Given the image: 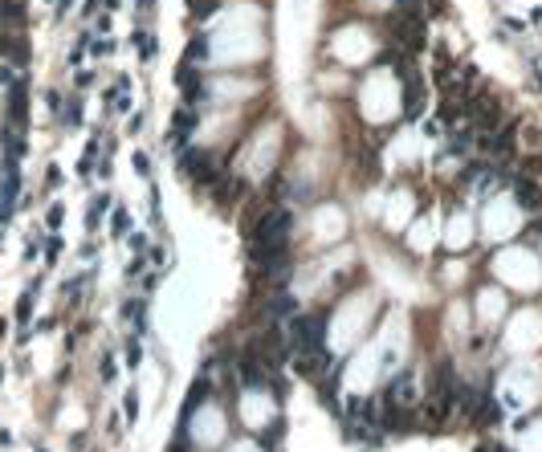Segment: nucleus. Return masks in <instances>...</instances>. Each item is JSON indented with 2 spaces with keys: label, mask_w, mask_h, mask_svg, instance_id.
I'll use <instances>...</instances> for the list:
<instances>
[{
  "label": "nucleus",
  "mask_w": 542,
  "mask_h": 452,
  "mask_svg": "<svg viewBox=\"0 0 542 452\" xmlns=\"http://www.w3.org/2000/svg\"><path fill=\"white\" fill-rule=\"evenodd\" d=\"M286 334H290L294 355H302V351H318V347H322V334H326V318H322V314H302V318H290Z\"/></svg>",
  "instance_id": "f03ea898"
},
{
  "label": "nucleus",
  "mask_w": 542,
  "mask_h": 452,
  "mask_svg": "<svg viewBox=\"0 0 542 452\" xmlns=\"http://www.w3.org/2000/svg\"><path fill=\"white\" fill-rule=\"evenodd\" d=\"M192 131H196V114H192V110H175V118H171V143H175V147L188 143Z\"/></svg>",
  "instance_id": "7ed1b4c3"
},
{
  "label": "nucleus",
  "mask_w": 542,
  "mask_h": 452,
  "mask_svg": "<svg viewBox=\"0 0 542 452\" xmlns=\"http://www.w3.org/2000/svg\"><path fill=\"white\" fill-rule=\"evenodd\" d=\"M135 167H139V175H147V171H151V159L139 151V155H135Z\"/></svg>",
  "instance_id": "ddd939ff"
},
{
  "label": "nucleus",
  "mask_w": 542,
  "mask_h": 452,
  "mask_svg": "<svg viewBox=\"0 0 542 452\" xmlns=\"http://www.w3.org/2000/svg\"><path fill=\"white\" fill-rule=\"evenodd\" d=\"M29 310H33V294H25V298H21V305H16V318L25 322V318H29Z\"/></svg>",
  "instance_id": "9d476101"
},
{
  "label": "nucleus",
  "mask_w": 542,
  "mask_h": 452,
  "mask_svg": "<svg viewBox=\"0 0 542 452\" xmlns=\"http://www.w3.org/2000/svg\"><path fill=\"white\" fill-rule=\"evenodd\" d=\"M147 4H155V0H139V8H147Z\"/></svg>",
  "instance_id": "2eb2a0df"
},
{
  "label": "nucleus",
  "mask_w": 542,
  "mask_h": 452,
  "mask_svg": "<svg viewBox=\"0 0 542 452\" xmlns=\"http://www.w3.org/2000/svg\"><path fill=\"white\" fill-rule=\"evenodd\" d=\"M45 225H49V228H58V225H62V204H53V208H49V216H45Z\"/></svg>",
  "instance_id": "f8f14e48"
},
{
  "label": "nucleus",
  "mask_w": 542,
  "mask_h": 452,
  "mask_svg": "<svg viewBox=\"0 0 542 452\" xmlns=\"http://www.w3.org/2000/svg\"><path fill=\"white\" fill-rule=\"evenodd\" d=\"M127 363H131V367H139V342H135V338L127 342Z\"/></svg>",
  "instance_id": "9b49d317"
},
{
  "label": "nucleus",
  "mask_w": 542,
  "mask_h": 452,
  "mask_svg": "<svg viewBox=\"0 0 542 452\" xmlns=\"http://www.w3.org/2000/svg\"><path fill=\"white\" fill-rule=\"evenodd\" d=\"M102 379H114V359H110V355L102 359Z\"/></svg>",
  "instance_id": "4468645a"
},
{
  "label": "nucleus",
  "mask_w": 542,
  "mask_h": 452,
  "mask_svg": "<svg viewBox=\"0 0 542 452\" xmlns=\"http://www.w3.org/2000/svg\"><path fill=\"white\" fill-rule=\"evenodd\" d=\"M123 412H127V420H135V416H139V399L127 395V399H123Z\"/></svg>",
  "instance_id": "1a4fd4ad"
},
{
  "label": "nucleus",
  "mask_w": 542,
  "mask_h": 452,
  "mask_svg": "<svg viewBox=\"0 0 542 452\" xmlns=\"http://www.w3.org/2000/svg\"><path fill=\"white\" fill-rule=\"evenodd\" d=\"M282 436H286V424H282V420H278V424H269V428H265V432H261V444H265V449H273V444H278V440H282Z\"/></svg>",
  "instance_id": "0eeeda50"
},
{
  "label": "nucleus",
  "mask_w": 542,
  "mask_h": 452,
  "mask_svg": "<svg viewBox=\"0 0 542 452\" xmlns=\"http://www.w3.org/2000/svg\"><path fill=\"white\" fill-rule=\"evenodd\" d=\"M290 225H294V216L286 212V208H269L261 221H253V228H245V240H249V249H265V244H286V236H290Z\"/></svg>",
  "instance_id": "f257e3e1"
},
{
  "label": "nucleus",
  "mask_w": 542,
  "mask_h": 452,
  "mask_svg": "<svg viewBox=\"0 0 542 452\" xmlns=\"http://www.w3.org/2000/svg\"><path fill=\"white\" fill-rule=\"evenodd\" d=\"M208 399V375H200L196 383H192V391H188V399H184V412H180V420H188L200 403Z\"/></svg>",
  "instance_id": "39448f33"
},
{
  "label": "nucleus",
  "mask_w": 542,
  "mask_h": 452,
  "mask_svg": "<svg viewBox=\"0 0 542 452\" xmlns=\"http://www.w3.org/2000/svg\"><path fill=\"white\" fill-rule=\"evenodd\" d=\"M110 232H114V236H127V232H131V212H127V208H114V216H110Z\"/></svg>",
  "instance_id": "423d86ee"
},
{
  "label": "nucleus",
  "mask_w": 542,
  "mask_h": 452,
  "mask_svg": "<svg viewBox=\"0 0 542 452\" xmlns=\"http://www.w3.org/2000/svg\"><path fill=\"white\" fill-rule=\"evenodd\" d=\"M135 45H139V58H143V62L155 58V41L147 37V29H139V33H135Z\"/></svg>",
  "instance_id": "6e6552de"
},
{
  "label": "nucleus",
  "mask_w": 542,
  "mask_h": 452,
  "mask_svg": "<svg viewBox=\"0 0 542 452\" xmlns=\"http://www.w3.org/2000/svg\"><path fill=\"white\" fill-rule=\"evenodd\" d=\"M514 192H518V204L522 208H539V184L530 179V175H514Z\"/></svg>",
  "instance_id": "20e7f679"
}]
</instances>
